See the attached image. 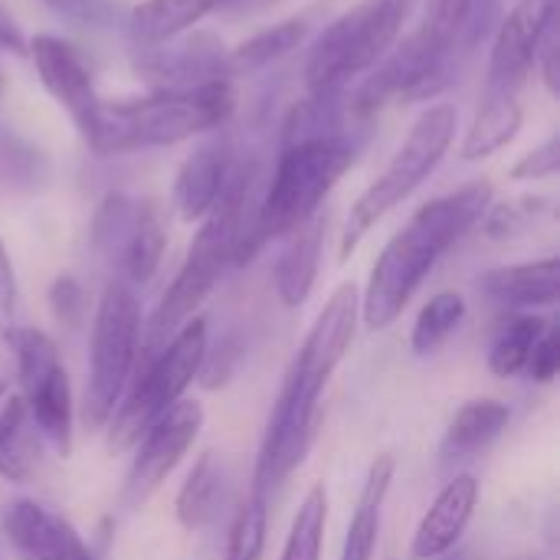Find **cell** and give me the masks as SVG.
<instances>
[{"mask_svg": "<svg viewBox=\"0 0 560 560\" xmlns=\"http://www.w3.org/2000/svg\"><path fill=\"white\" fill-rule=\"evenodd\" d=\"M528 377L535 381V384H551L555 377H558L560 371V335H558V325L551 322L548 328H545V335L538 338V345L532 348V358H528Z\"/></svg>", "mask_w": 560, "mask_h": 560, "instance_id": "836d02e7", "label": "cell"}, {"mask_svg": "<svg viewBox=\"0 0 560 560\" xmlns=\"http://www.w3.org/2000/svg\"><path fill=\"white\" fill-rule=\"evenodd\" d=\"M30 59H33L36 75L46 85V92L56 98L59 108H66L72 125L79 128V135L89 141L92 131H95L102 98L95 92L92 72L82 62V56L69 43H62L59 36L39 33V36L30 39Z\"/></svg>", "mask_w": 560, "mask_h": 560, "instance_id": "5bb4252c", "label": "cell"}, {"mask_svg": "<svg viewBox=\"0 0 560 560\" xmlns=\"http://www.w3.org/2000/svg\"><path fill=\"white\" fill-rule=\"evenodd\" d=\"M141 302L135 285L112 279L98 299L92 322V354H89V384H85V427H108L115 407L121 404L141 358Z\"/></svg>", "mask_w": 560, "mask_h": 560, "instance_id": "9c48e42d", "label": "cell"}, {"mask_svg": "<svg viewBox=\"0 0 560 560\" xmlns=\"http://www.w3.org/2000/svg\"><path fill=\"white\" fill-rule=\"evenodd\" d=\"M358 318H361V292L354 282H341L325 302V308L318 312L315 325L308 328L299 354L285 371L282 390L266 420V433L253 472V492L269 495L302 466L315 440L322 394L354 341Z\"/></svg>", "mask_w": 560, "mask_h": 560, "instance_id": "6da1fadb", "label": "cell"}, {"mask_svg": "<svg viewBox=\"0 0 560 560\" xmlns=\"http://www.w3.org/2000/svg\"><path fill=\"white\" fill-rule=\"evenodd\" d=\"M555 7H558V0H518L512 7V13L499 26L495 46H492L482 102H518L522 98L532 66L538 62V49L555 26Z\"/></svg>", "mask_w": 560, "mask_h": 560, "instance_id": "4fadbf2b", "label": "cell"}, {"mask_svg": "<svg viewBox=\"0 0 560 560\" xmlns=\"http://www.w3.org/2000/svg\"><path fill=\"white\" fill-rule=\"evenodd\" d=\"M463 318H466V299L459 292H436L417 315V325L410 335L413 354L427 358L440 351L453 338V331L463 325Z\"/></svg>", "mask_w": 560, "mask_h": 560, "instance_id": "f1b7e54d", "label": "cell"}, {"mask_svg": "<svg viewBox=\"0 0 560 560\" xmlns=\"http://www.w3.org/2000/svg\"><path fill=\"white\" fill-rule=\"evenodd\" d=\"M0 49H13V52H23V36L13 23V16L0 7Z\"/></svg>", "mask_w": 560, "mask_h": 560, "instance_id": "74e56055", "label": "cell"}, {"mask_svg": "<svg viewBox=\"0 0 560 560\" xmlns=\"http://www.w3.org/2000/svg\"><path fill=\"white\" fill-rule=\"evenodd\" d=\"M13 328H16V276L0 243V338H7Z\"/></svg>", "mask_w": 560, "mask_h": 560, "instance_id": "d590c367", "label": "cell"}, {"mask_svg": "<svg viewBox=\"0 0 560 560\" xmlns=\"http://www.w3.org/2000/svg\"><path fill=\"white\" fill-rule=\"evenodd\" d=\"M266 535H269L266 495L249 492V499L240 505V512L230 525L223 560H259L266 551Z\"/></svg>", "mask_w": 560, "mask_h": 560, "instance_id": "f546056e", "label": "cell"}, {"mask_svg": "<svg viewBox=\"0 0 560 560\" xmlns=\"http://www.w3.org/2000/svg\"><path fill=\"white\" fill-rule=\"evenodd\" d=\"M469 10L472 0H427V13L423 23L417 26L436 49L450 52L453 39H459V33L469 23Z\"/></svg>", "mask_w": 560, "mask_h": 560, "instance_id": "1f68e13d", "label": "cell"}, {"mask_svg": "<svg viewBox=\"0 0 560 560\" xmlns=\"http://www.w3.org/2000/svg\"><path fill=\"white\" fill-rule=\"evenodd\" d=\"M210 10H217V0H144L131 10L128 30L138 43L158 46L200 23Z\"/></svg>", "mask_w": 560, "mask_h": 560, "instance_id": "cb8c5ba5", "label": "cell"}, {"mask_svg": "<svg viewBox=\"0 0 560 560\" xmlns=\"http://www.w3.org/2000/svg\"><path fill=\"white\" fill-rule=\"evenodd\" d=\"M203 420H207L203 404L184 397L144 430V436L135 443L138 453L125 476V489H121L125 509H141L164 486V479L180 466V459L197 443Z\"/></svg>", "mask_w": 560, "mask_h": 560, "instance_id": "7c38bea8", "label": "cell"}, {"mask_svg": "<svg viewBox=\"0 0 560 560\" xmlns=\"http://www.w3.org/2000/svg\"><path fill=\"white\" fill-rule=\"evenodd\" d=\"M207 364V322L194 315L158 354L138 361V374L131 377L121 404L108 420V450L128 453L144 430L167 413L177 400H184L187 387Z\"/></svg>", "mask_w": 560, "mask_h": 560, "instance_id": "52a82bcc", "label": "cell"}, {"mask_svg": "<svg viewBox=\"0 0 560 560\" xmlns=\"http://www.w3.org/2000/svg\"><path fill=\"white\" fill-rule=\"evenodd\" d=\"M0 92H3V75H0Z\"/></svg>", "mask_w": 560, "mask_h": 560, "instance_id": "ab89813d", "label": "cell"}, {"mask_svg": "<svg viewBox=\"0 0 560 560\" xmlns=\"http://www.w3.org/2000/svg\"><path fill=\"white\" fill-rule=\"evenodd\" d=\"M518 560H532V558H518Z\"/></svg>", "mask_w": 560, "mask_h": 560, "instance_id": "60d3db41", "label": "cell"}, {"mask_svg": "<svg viewBox=\"0 0 560 560\" xmlns=\"http://www.w3.org/2000/svg\"><path fill=\"white\" fill-rule=\"evenodd\" d=\"M49 308L52 318L66 328H79L85 318V289L75 276H59L49 285Z\"/></svg>", "mask_w": 560, "mask_h": 560, "instance_id": "d6a6232c", "label": "cell"}, {"mask_svg": "<svg viewBox=\"0 0 560 560\" xmlns=\"http://www.w3.org/2000/svg\"><path fill=\"white\" fill-rule=\"evenodd\" d=\"M560 167V138L551 135L541 148L528 151L515 167H512V177L515 180H545V177H555Z\"/></svg>", "mask_w": 560, "mask_h": 560, "instance_id": "e575fe53", "label": "cell"}, {"mask_svg": "<svg viewBox=\"0 0 560 560\" xmlns=\"http://www.w3.org/2000/svg\"><path fill=\"white\" fill-rule=\"evenodd\" d=\"M56 560H95L92 558V551L82 545V538L72 532V525L66 528V535H62V545H59V551H56Z\"/></svg>", "mask_w": 560, "mask_h": 560, "instance_id": "8d00e7d4", "label": "cell"}, {"mask_svg": "<svg viewBox=\"0 0 560 560\" xmlns=\"http://www.w3.org/2000/svg\"><path fill=\"white\" fill-rule=\"evenodd\" d=\"M351 164H354V151L331 135L289 141L276 161L269 190L240 226L233 266L253 262L269 240H282L302 223H308L312 217H318L322 200L351 171Z\"/></svg>", "mask_w": 560, "mask_h": 560, "instance_id": "3957f363", "label": "cell"}, {"mask_svg": "<svg viewBox=\"0 0 560 560\" xmlns=\"http://www.w3.org/2000/svg\"><path fill=\"white\" fill-rule=\"evenodd\" d=\"M413 0H361L341 13L305 59V85L315 98H331L345 82L374 69L397 43Z\"/></svg>", "mask_w": 560, "mask_h": 560, "instance_id": "ba28073f", "label": "cell"}, {"mask_svg": "<svg viewBox=\"0 0 560 560\" xmlns=\"http://www.w3.org/2000/svg\"><path fill=\"white\" fill-rule=\"evenodd\" d=\"M492 207V184L476 180L446 197L423 203L381 249L368 289L361 295V322L371 331L390 328L436 262L486 217Z\"/></svg>", "mask_w": 560, "mask_h": 560, "instance_id": "7a4b0ae2", "label": "cell"}, {"mask_svg": "<svg viewBox=\"0 0 560 560\" xmlns=\"http://www.w3.org/2000/svg\"><path fill=\"white\" fill-rule=\"evenodd\" d=\"M325 249V220L312 217L299 230L289 233V246L276 262V292L285 308H302L318 282Z\"/></svg>", "mask_w": 560, "mask_h": 560, "instance_id": "d6986e66", "label": "cell"}, {"mask_svg": "<svg viewBox=\"0 0 560 560\" xmlns=\"http://www.w3.org/2000/svg\"><path fill=\"white\" fill-rule=\"evenodd\" d=\"M394 476H397V459L390 453H384L371 463L361 495H358V505H354V515L345 532L341 560H374L377 538H381V515H384V502L390 495Z\"/></svg>", "mask_w": 560, "mask_h": 560, "instance_id": "ac0fdd59", "label": "cell"}, {"mask_svg": "<svg viewBox=\"0 0 560 560\" xmlns=\"http://www.w3.org/2000/svg\"><path fill=\"white\" fill-rule=\"evenodd\" d=\"M46 177V161L36 148L0 135V190H33Z\"/></svg>", "mask_w": 560, "mask_h": 560, "instance_id": "4dcf8cb0", "label": "cell"}, {"mask_svg": "<svg viewBox=\"0 0 560 560\" xmlns=\"http://www.w3.org/2000/svg\"><path fill=\"white\" fill-rule=\"evenodd\" d=\"M522 128V102H482L463 141V158L479 161L502 151Z\"/></svg>", "mask_w": 560, "mask_h": 560, "instance_id": "484cf974", "label": "cell"}, {"mask_svg": "<svg viewBox=\"0 0 560 560\" xmlns=\"http://www.w3.org/2000/svg\"><path fill=\"white\" fill-rule=\"evenodd\" d=\"M7 345L13 348L16 361V381H20V400L26 404V413L33 420L36 436L62 459L72 453V387L69 374L62 368L56 341L39 328L16 325L7 335Z\"/></svg>", "mask_w": 560, "mask_h": 560, "instance_id": "30bf717a", "label": "cell"}, {"mask_svg": "<svg viewBox=\"0 0 560 560\" xmlns=\"http://www.w3.org/2000/svg\"><path fill=\"white\" fill-rule=\"evenodd\" d=\"M3 397H7V384L0 381V400H3Z\"/></svg>", "mask_w": 560, "mask_h": 560, "instance_id": "f35d334b", "label": "cell"}, {"mask_svg": "<svg viewBox=\"0 0 560 560\" xmlns=\"http://www.w3.org/2000/svg\"><path fill=\"white\" fill-rule=\"evenodd\" d=\"M233 167H236V158H233V148L226 141H207L200 144L177 171V180H174V207H177V217L194 223V220H203L220 194L226 190L230 177H233Z\"/></svg>", "mask_w": 560, "mask_h": 560, "instance_id": "2e32d148", "label": "cell"}, {"mask_svg": "<svg viewBox=\"0 0 560 560\" xmlns=\"http://www.w3.org/2000/svg\"><path fill=\"white\" fill-rule=\"evenodd\" d=\"M39 436L26 413L20 394H7L0 400V479L23 486L36 476Z\"/></svg>", "mask_w": 560, "mask_h": 560, "instance_id": "603a6c76", "label": "cell"}, {"mask_svg": "<svg viewBox=\"0 0 560 560\" xmlns=\"http://www.w3.org/2000/svg\"><path fill=\"white\" fill-rule=\"evenodd\" d=\"M223 486H226V472H223L217 450L200 453L177 492V502H174V515L184 532L197 535L217 522L220 505H223Z\"/></svg>", "mask_w": 560, "mask_h": 560, "instance_id": "7402d4cb", "label": "cell"}, {"mask_svg": "<svg viewBox=\"0 0 560 560\" xmlns=\"http://www.w3.org/2000/svg\"><path fill=\"white\" fill-rule=\"evenodd\" d=\"M453 138H456V108L446 105V102L427 108L413 121L410 135L394 151L387 167L351 203V213H348V223H345V233H341V259H348L361 246V240L394 207H400L423 180H430V174L443 164Z\"/></svg>", "mask_w": 560, "mask_h": 560, "instance_id": "8992f818", "label": "cell"}, {"mask_svg": "<svg viewBox=\"0 0 560 560\" xmlns=\"http://www.w3.org/2000/svg\"><path fill=\"white\" fill-rule=\"evenodd\" d=\"M233 112V89L226 79H210L194 89L158 92L151 98L98 102L89 148L95 154H128L141 148L180 144L207 128H217Z\"/></svg>", "mask_w": 560, "mask_h": 560, "instance_id": "5b68a950", "label": "cell"}, {"mask_svg": "<svg viewBox=\"0 0 560 560\" xmlns=\"http://www.w3.org/2000/svg\"><path fill=\"white\" fill-rule=\"evenodd\" d=\"M512 413L502 400L492 397H479L469 400L466 407H459V413L450 420L443 443H440V456L443 463H469L479 459L509 427Z\"/></svg>", "mask_w": 560, "mask_h": 560, "instance_id": "ffe728a7", "label": "cell"}, {"mask_svg": "<svg viewBox=\"0 0 560 560\" xmlns=\"http://www.w3.org/2000/svg\"><path fill=\"white\" fill-rule=\"evenodd\" d=\"M92 243L108 262L118 266V279H125L128 285H144L154 279L164 259L167 223L158 203L108 194L95 210Z\"/></svg>", "mask_w": 560, "mask_h": 560, "instance_id": "8fae6325", "label": "cell"}, {"mask_svg": "<svg viewBox=\"0 0 560 560\" xmlns=\"http://www.w3.org/2000/svg\"><path fill=\"white\" fill-rule=\"evenodd\" d=\"M305 36V20H282L256 36H249L246 43H240L230 56H226V72H259L269 62H276L279 56H285L289 49H295Z\"/></svg>", "mask_w": 560, "mask_h": 560, "instance_id": "4316f807", "label": "cell"}, {"mask_svg": "<svg viewBox=\"0 0 560 560\" xmlns=\"http://www.w3.org/2000/svg\"><path fill=\"white\" fill-rule=\"evenodd\" d=\"M548 325L551 318H541L535 312H515L509 322H502L489 345V371L495 377H518L528 368L532 348Z\"/></svg>", "mask_w": 560, "mask_h": 560, "instance_id": "d4e9b609", "label": "cell"}, {"mask_svg": "<svg viewBox=\"0 0 560 560\" xmlns=\"http://www.w3.org/2000/svg\"><path fill=\"white\" fill-rule=\"evenodd\" d=\"M249 190H253V167L236 164L217 207L203 217L174 282L167 285L154 315L148 318V325L141 331V358L138 361L158 354L197 315V308L220 285L223 272L233 266L240 226H243V217L249 213Z\"/></svg>", "mask_w": 560, "mask_h": 560, "instance_id": "277c9868", "label": "cell"}, {"mask_svg": "<svg viewBox=\"0 0 560 560\" xmlns=\"http://www.w3.org/2000/svg\"><path fill=\"white\" fill-rule=\"evenodd\" d=\"M482 292L512 312H535L545 305L558 302L560 262L558 256H545L535 262H518V266H499L482 276Z\"/></svg>", "mask_w": 560, "mask_h": 560, "instance_id": "e0dca14e", "label": "cell"}, {"mask_svg": "<svg viewBox=\"0 0 560 560\" xmlns=\"http://www.w3.org/2000/svg\"><path fill=\"white\" fill-rule=\"evenodd\" d=\"M3 535L20 560H56L62 535L69 528L66 518L52 515L46 505L33 499H16L3 509Z\"/></svg>", "mask_w": 560, "mask_h": 560, "instance_id": "44dd1931", "label": "cell"}, {"mask_svg": "<svg viewBox=\"0 0 560 560\" xmlns=\"http://www.w3.org/2000/svg\"><path fill=\"white\" fill-rule=\"evenodd\" d=\"M325 528H328V489L312 486L292 518V528H289V538H285L279 560H322Z\"/></svg>", "mask_w": 560, "mask_h": 560, "instance_id": "83f0119b", "label": "cell"}, {"mask_svg": "<svg viewBox=\"0 0 560 560\" xmlns=\"http://www.w3.org/2000/svg\"><path fill=\"white\" fill-rule=\"evenodd\" d=\"M479 495H482V489H479L476 476H469V472L453 476L417 525V535L410 545L413 560L446 558L463 541V535L479 509Z\"/></svg>", "mask_w": 560, "mask_h": 560, "instance_id": "9a60e30c", "label": "cell"}]
</instances>
